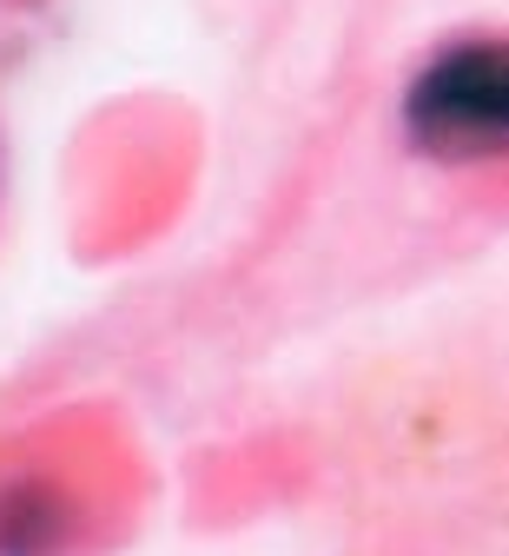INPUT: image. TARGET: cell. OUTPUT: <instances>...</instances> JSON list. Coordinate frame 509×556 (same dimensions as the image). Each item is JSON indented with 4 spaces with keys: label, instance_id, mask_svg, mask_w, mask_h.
<instances>
[{
    "label": "cell",
    "instance_id": "obj_1",
    "mask_svg": "<svg viewBox=\"0 0 509 556\" xmlns=\"http://www.w3.org/2000/svg\"><path fill=\"white\" fill-rule=\"evenodd\" d=\"M397 139L444 173L509 166V34L436 40L404 74Z\"/></svg>",
    "mask_w": 509,
    "mask_h": 556
},
{
    "label": "cell",
    "instance_id": "obj_2",
    "mask_svg": "<svg viewBox=\"0 0 509 556\" xmlns=\"http://www.w3.org/2000/svg\"><path fill=\"white\" fill-rule=\"evenodd\" d=\"M87 491L60 470L0 477V556H73L87 543Z\"/></svg>",
    "mask_w": 509,
    "mask_h": 556
}]
</instances>
